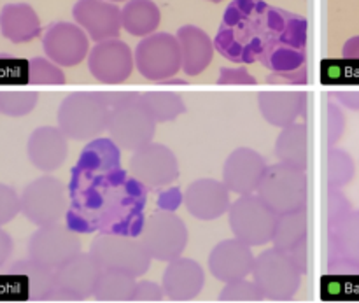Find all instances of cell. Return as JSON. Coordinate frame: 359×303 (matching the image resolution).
Masks as SVG:
<instances>
[{
  "label": "cell",
  "mask_w": 359,
  "mask_h": 303,
  "mask_svg": "<svg viewBox=\"0 0 359 303\" xmlns=\"http://www.w3.org/2000/svg\"><path fill=\"white\" fill-rule=\"evenodd\" d=\"M277 214L256 195H242L228 209L233 237L249 248L265 245L272 241Z\"/></svg>",
  "instance_id": "9c48e42d"
},
{
  "label": "cell",
  "mask_w": 359,
  "mask_h": 303,
  "mask_svg": "<svg viewBox=\"0 0 359 303\" xmlns=\"http://www.w3.org/2000/svg\"><path fill=\"white\" fill-rule=\"evenodd\" d=\"M20 214V195L11 186L0 182V227L11 223Z\"/></svg>",
  "instance_id": "74e56055"
},
{
  "label": "cell",
  "mask_w": 359,
  "mask_h": 303,
  "mask_svg": "<svg viewBox=\"0 0 359 303\" xmlns=\"http://www.w3.org/2000/svg\"><path fill=\"white\" fill-rule=\"evenodd\" d=\"M107 2H112V4H118V2H125V0H107Z\"/></svg>",
  "instance_id": "681fc988"
},
{
  "label": "cell",
  "mask_w": 359,
  "mask_h": 303,
  "mask_svg": "<svg viewBox=\"0 0 359 303\" xmlns=\"http://www.w3.org/2000/svg\"><path fill=\"white\" fill-rule=\"evenodd\" d=\"M209 2H214V4H219V2H223V0H209Z\"/></svg>",
  "instance_id": "f907efd6"
},
{
  "label": "cell",
  "mask_w": 359,
  "mask_h": 303,
  "mask_svg": "<svg viewBox=\"0 0 359 303\" xmlns=\"http://www.w3.org/2000/svg\"><path fill=\"white\" fill-rule=\"evenodd\" d=\"M102 95L109 104V139H112V142L119 149L135 151L153 142L156 121L144 107L139 93L135 91L104 93L102 91Z\"/></svg>",
  "instance_id": "3957f363"
},
{
  "label": "cell",
  "mask_w": 359,
  "mask_h": 303,
  "mask_svg": "<svg viewBox=\"0 0 359 303\" xmlns=\"http://www.w3.org/2000/svg\"><path fill=\"white\" fill-rule=\"evenodd\" d=\"M330 274H359V210L330 228Z\"/></svg>",
  "instance_id": "2e32d148"
},
{
  "label": "cell",
  "mask_w": 359,
  "mask_h": 303,
  "mask_svg": "<svg viewBox=\"0 0 359 303\" xmlns=\"http://www.w3.org/2000/svg\"><path fill=\"white\" fill-rule=\"evenodd\" d=\"M205 274L203 269L189 258H175L168 262L161 279L165 297L174 302L195 300L203 290Z\"/></svg>",
  "instance_id": "603a6c76"
},
{
  "label": "cell",
  "mask_w": 359,
  "mask_h": 303,
  "mask_svg": "<svg viewBox=\"0 0 359 303\" xmlns=\"http://www.w3.org/2000/svg\"><path fill=\"white\" fill-rule=\"evenodd\" d=\"M7 274L27 277L28 300L44 302L55 291V270L28 260H20L7 267Z\"/></svg>",
  "instance_id": "f546056e"
},
{
  "label": "cell",
  "mask_w": 359,
  "mask_h": 303,
  "mask_svg": "<svg viewBox=\"0 0 359 303\" xmlns=\"http://www.w3.org/2000/svg\"><path fill=\"white\" fill-rule=\"evenodd\" d=\"M265 300L263 291L256 286L255 281L238 279L233 283H226L221 290L219 302H262Z\"/></svg>",
  "instance_id": "8d00e7d4"
},
{
  "label": "cell",
  "mask_w": 359,
  "mask_h": 303,
  "mask_svg": "<svg viewBox=\"0 0 359 303\" xmlns=\"http://www.w3.org/2000/svg\"><path fill=\"white\" fill-rule=\"evenodd\" d=\"M28 83L39 86H62L65 84V74L62 67L49 58L35 56L28 62Z\"/></svg>",
  "instance_id": "d590c367"
},
{
  "label": "cell",
  "mask_w": 359,
  "mask_h": 303,
  "mask_svg": "<svg viewBox=\"0 0 359 303\" xmlns=\"http://www.w3.org/2000/svg\"><path fill=\"white\" fill-rule=\"evenodd\" d=\"M137 279L116 270H102L93 290L98 302H132Z\"/></svg>",
  "instance_id": "d6a6232c"
},
{
  "label": "cell",
  "mask_w": 359,
  "mask_h": 303,
  "mask_svg": "<svg viewBox=\"0 0 359 303\" xmlns=\"http://www.w3.org/2000/svg\"><path fill=\"white\" fill-rule=\"evenodd\" d=\"M217 84H223V86H228V84H238V86H255L256 77L249 74L248 69L244 67H223L219 69V76H217Z\"/></svg>",
  "instance_id": "60d3db41"
},
{
  "label": "cell",
  "mask_w": 359,
  "mask_h": 303,
  "mask_svg": "<svg viewBox=\"0 0 359 303\" xmlns=\"http://www.w3.org/2000/svg\"><path fill=\"white\" fill-rule=\"evenodd\" d=\"M276 158L279 163L305 170L309 163V130L305 123H293L280 130L276 140Z\"/></svg>",
  "instance_id": "83f0119b"
},
{
  "label": "cell",
  "mask_w": 359,
  "mask_h": 303,
  "mask_svg": "<svg viewBox=\"0 0 359 303\" xmlns=\"http://www.w3.org/2000/svg\"><path fill=\"white\" fill-rule=\"evenodd\" d=\"M88 252L102 270H116L135 279L144 276L151 265V256L140 244L139 237L98 234L91 241Z\"/></svg>",
  "instance_id": "8992f818"
},
{
  "label": "cell",
  "mask_w": 359,
  "mask_h": 303,
  "mask_svg": "<svg viewBox=\"0 0 359 303\" xmlns=\"http://www.w3.org/2000/svg\"><path fill=\"white\" fill-rule=\"evenodd\" d=\"M100 265L90 252H79L72 260L55 270V288L72 295L83 302L93 297V290L100 277Z\"/></svg>",
  "instance_id": "44dd1931"
},
{
  "label": "cell",
  "mask_w": 359,
  "mask_h": 303,
  "mask_svg": "<svg viewBox=\"0 0 359 303\" xmlns=\"http://www.w3.org/2000/svg\"><path fill=\"white\" fill-rule=\"evenodd\" d=\"M165 298L163 288L153 281H140L135 284L132 302H161Z\"/></svg>",
  "instance_id": "b9f144b4"
},
{
  "label": "cell",
  "mask_w": 359,
  "mask_h": 303,
  "mask_svg": "<svg viewBox=\"0 0 359 303\" xmlns=\"http://www.w3.org/2000/svg\"><path fill=\"white\" fill-rule=\"evenodd\" d=\"M266 168V161L251 147H237L226 158L223 167V184L230 193L252 195Z\"/></svg>",
  "instance_id": "ac0fdd59"
},
{
  "label": "cell",
  "mask_w": 359,
  "mask_h": 303,
  "mask_svg": "<svg viewBox=\"0 0 359 303\" xmlns=\"http://www.w3.org/2000/svg\"><path fill=\"white\" fill-rule=\"evenodd\" d=\"M326 109H328V146L335 147L346 132V116L335 102H328Z\"/></svg>",
  "instance_id": "ab89813d"
},
{
  "label": "cell",
  "mask_w": 359,
  "mask_h": 303,
  "mask_svg": "<svg viewBox=\"0 0 359 303\" xmlns=\"http://www.w3.org/2000/svg\"><path fill=\"white\" fill-rule=\"evenodd\" d=\"M160 7L153 0H126L121 9V27L133 37H147L160 27Z\"/></svg>",
  "instance_id": "f1b7e54d"
},
{
  "label": "cell",
  "mask_w": 359,
  "mask_h": 303,
  "mask_svg": "<svg viewBox=\"0 0 359 303\" xmlns=\"http://www.w3.org/2000/svg\"><path fill=\"white\" fill-rule=\"evenodd\" d=\"M58 126H39L28 137V160L35 168L51 174L58 170L69 156V142Z\"/></svg>",
  "instance_id": "7402d4cb"
},
{
  "label": "cell",
  "mask_w": 359,
  "mask_h": 303,
  "mask_svg": "<svg viewBox=\"0 0 359 303\" xmlns=\"http://www.w3.org/2000/svg\"><path fill=\"white\" fill-rule=\"evenodd\" d=\"M342 55L346 60H359V35L349 39V41L344 44Z\"/></svg>",
  "instance_id": "c3c4849f"
},
{
  "label": "cell",
  "mask_w": 359,
  "mask_h": 303,
  "mask_svg": "<svg viewBox=\"0 0 359 303\" xmlns=\"http://www.w3.org/2000/svg\"><path fill=\"white\" fill-rule=\"evenodd\" d=\"M332 97L344 107L351 111H359V90H339L333 91Z\"/></svg>",
  "instance_id": "ee69618b"
},
{
  "label": "cell",
  "mask_w": 359,
  "mask_h": 303,
  "mask_svg": "<svg viewBox=\"0 0 359 303\" xmlns=\"http://www.w3.org/2000/svg\"><path fill=\"white\" fill-rule=\"evenodd\" d=\"M287 255H290L291 262L294 263V267H297V269L300 270L302 276H304V274L307 272V238H305L304 242H300L297 248L291 249Z\"/></svg>",
  "instance_id": "f6af8a7d"
},
{
  "label": "cell",
  "mask_w": 359,
  "mask_h": 303,
  "mask_svg": "<svg viewBox=\"0 0 359 303\" xmlns=\"http://www.w3.org/2000/svg\"><path fill=\"white\" fill-rule=\"evenodd\" d=\"M252 281L270 300H290L302 284L300 270L294 267L287 252L272 248L255 258Z\"/></svg>",
  "instance_id": "ba28073f"
},
{
  "label": "cell",
  "mask_w": 359,
  "mask_h": 303,
  "mask_svg": "<svg viewBox=\"0 0 359 303\" xmlns=\"http://www.w3.org/2000/svg\"><path fill=\"white\" fill-rule=\"evenodd\" d=\"M252 249L238 238H226L221 241L212 249L209 256V270L221 283H233V281L245 279L252 272L255 265Z\"/></svg>",
  "instance_id": "ffe728a7"
},
{
  "label": "cell",
  "mask_w": 359,
  "mask_h": 303,
  "mask_svg": "<svg viewBox=\"0 0 359 303\" xmlns=\"http://www.w3.org/2000/svg\"><path fill=\"white\" fill-rule=\"evenodd\" d=\"M139 241L151 260L168 263L181 258L188 244V228L175 213L158 210L144 221Z\"/></svg>",
  "instance_id": "52a82bcc"
},
{
  "label": "cell",
  "mask_w": 359,
  "mask_h": 303,
  "mask_svg": "<svg viewBox=\"0 0 359 303\" xmlns=\"http://www.w3.org/2000/svg\"><path fill=\"white\" fill-rule=\"evenodd\" d=\"M81 252V241L67 224L39 227L28 242V258L56 270Z\"/></svg>",
  "instance_id": "4fadbf2b"
},
{
  "label": "cell",
  "mask_w": 359,
  "mask_h": 303,
  "mask_svg": "<svg viewBox=\"0 0 359 303\" xmlns=\"http://www.w3.org/2000/svg\"><path fill=\"white\" fill-rule=\"evenodd\" d=\"M109 104L102 91H72L58 109V128L67 139L93 140L107 130Z\"/></svg>",
  "instance_id": "277c9868"
},
{
  "label": "cell",
  "mask_w": 359,
  "mask_h": 303,
  "mask_svg": "<svg viewBox=\"0 0 359 303\" xmlns=\"http://www.w3.org/2000/svg\"><path fill=\"white\" fill-rule=\"evenodd\" d=\"M118 168H121V149L112 142V139L97 137L84 146L72 174L102 175Z\"/></svg>",
  "instance_id": "484cf974"
},
{
  "label": "cell",
  "mask_w": 359,
  "mask_h": 303,
  "mask_svg": "<svg viewBox=\"0 0 359 303\" xmlns=\"http://www.w3.org/2000/svg\"><path fill=\"white\" fill-rule=\"evenodd\" d=\"M307 105V93L304 91L270 90L258 95V107L269 125L284 128L304 116Z\"/></svg>",
  "instance_id": "cb8c5ba5"
},
{
  "label": "cell",
  "mask_w": 359,
  "mask_h": 303,
  "mask_svg": "<svg viewBox=\"0 0 359 303\" xmlns=\"http://www.w3.org/2000/svg\"><path fill=\"white\" fill-rule=\"evenodd\" d=\"M214 42V49L230 62L259 60L276 74L294 72L305 65L307 21L263 0H235Z\"/></svg>",
  "instance_id": "6da1fadb"
},
{
  "label": "cell",
  "mask_w": 359,
  "mask_h": 303,
  "mask_svg": "<svg viewBox=\"0 0 359 303\" xmlns=\"http://www.w3.org/2000/svg\"><path fill=\"white\" fill-rule=\"evenodd\" d=\"M0 32L14 44L30 42L41 35V20L30 4H7L0 13Z\"/></svg>",
  "instance_id": "4316f807"
},
{
  "label": "cell",
  "mask_w": 359,
  "mask_h": 303,
  "mask_svg": "<svg viewBox=\"0 0 359 303\" xmlns=\"http://www.w3.org/2000/svg\"><path fill=\"white\" fill-rule=\"evenodd\" d=\"M184 206L193 217L200 221H214L228 213L230 191L216 179H198L186 188Z\"/></svg>",
  "instance_id": "d6986e66"
},
{
  "label": "cell",
  "mask_w": 359,
  "mask_h": 303,
  "mask_svg": "<svg viewBox=\"0 0 359 303\" xmlns=\"http://www.w3.org/2000/svg\"><path fill=\"white\" fill-rule=\"evenodd\" d=\"M77 27L93 41L118 39L121 32V9L107 0H77L72 7Z\"/></svg>",
  "instance_id": "e0dca14e"
},
{
  "label": "cell",
  "mask_w": 359,
  "mask_h": 303,
  "mask_svg": "<svg viewBox=\"0 0 359 303\" xmlns=\"http://www.w3.org/2000/svg\"><path fill=\"white\" fill-rule=\"evenodd\" d=\"M182 196H181V191L179 189H170V191L163 193L160 198V209L161 210H170V213H174L175 207L181 203Z\"/></svg>",
  "instance_id": "bcb514c9"
},
{
  "label": "cell",
  "mask_w": 359,
  "mask_h": 303,
  "mask_svg": "<svg viewBox=\"0 0 359 303\" xmlns=\"http://www.w3.org/2000/svg\"><path fill=\"white\" fill-rule=\"evenodd\" d=\"M175 39L181 49V70L189 77L200 76L214 58L212 39L195 25H184L179 28Z\"/></svg>",
  "instance_id": "d4e9b609"
},
{
  "label": "cell",
  "mask_w": 359,
  "mask_h": 303,
  "mask_svg": "<svg viewBox=\"0 0 359 303\" xmlns=\"http://www.w3.org/2000/svg\"><path fill=\"white\" fill-rule=\"evenodd\" d=\"M55 303H77V302H55Z\"/></svg>",
  "instance_id": "816d5d0a"
},
{
  "label": "cell",
  "mask_w": 359,
  "mask_h": 303,
  "mask_svg": "<svg viewBox=\"0 0 359 303\" xmlns=\"http://www.w3.org/2000/svg\"><path fill=\"white\" fill-rule=\"evenodd\" d=\"M307 209L280 214V216H277L276 228H273L270 242L279 251L290 252L291 249L297 248L300 242L307 238Z\"/></svg>",
  "instance_id": "4dcf8cb0"
},
{
  "label": "cell",
  "mask_w": 359,
  "mask_h": 303,
  "mask_svg": "<svg viewBox=\"0 0 359 303\" xmlns=\"http://www.w3.org/2000/svg\"><path fill=\"white\" fill-rule=\"evenodd\" d=\"M65 223L74 234L139 237L144 227L147 189L118 168L102 175H70Z\"/></svg>",
  "instance_id": "7a4b0ae2"
},
{
  "label": "cell",
  "mask_w": 359,
  "mask_h": 303,
  "mask_svg": "<svg viewBox=\"0 0 359 303\" xmlns=\"http://www.w3.org/2000/svg\"><path fill=\"white\" fill-rule=\"evenodd\" d=\"M139 97L144 107L151 114V118L156 121V125L158 123L174 121L175 118H179V116L186 112L184 100L175 91L151 90L142 91V93H139Z\"/></svg>",
  "instance_id": "1f68e13d"
},
{
  "label": "cell",
  "mask_w": 359,
  "mask_h": 303,
  "mask_svg": "<svg viewBox=\"0 0 359 303\" xmlns=\"http://www.w3.org/2000/svg\"><path fill=\"white\" fill-rule=\"evenodd\" d=\"M42 49L58 67H76L90 53V37L76 23L56 21L46 28Z\"/></svg>",
  "instance_id": "9a60e30c"
},
{
  "label": "cell",
  "mask_w": 359,
  "mask_h": 303,
  "mask_svg": "<svg viewBox=\"0 0 359 303\" xmlns=\"http://www.w3.org/2000/svg\"><path fill=\"white\" fill-rule=\"evenodd\" d=\"M255 193L277 216L307 209V174L283 163L266 165Z\"/></svg>",
  "instance_id": "5b68a950"
},
{
  "label": "cell",
  "mask_w": 359,
  "mask_h": 303,
  "mask_svg": "<svg viewBox=\"0 0 359 303\" xmlns=\"http://www.w3.org/2000/svg\"><path fill=\"white\" fill-rule=\"evenodd\" d=\"M20 213L35 227L60 223L67 213L65 184L53 175L34 179L20 195Z\"/></svg>",
  "instance_id": "8fae6325"
},
{
  "label": "cell",
  "mask_w": 359,
  "mask_h": 303,
  "mask_svg": "<svg viewBox=\"0 0 359 303\" xmlns=\"http://www.w3.org/2000/svg\"><path fill=\"white\" fill-rule=\"evenodd\" d=\"M356 172L353 156L347 151L330 147L328 151V167H326V179H328V189H342L349 184Z\"/></svg>",
  "instance_id": "836d02e7"
},
{
  "label": "cell",
  "mask_w": 359,
  "mask_h": 303,
  "mask_svg": "<svg viewBox=\"0 0 359 303\" xmlns=\"http://www.w3.org/2000/svg\"><path fill=\"white\" fill-rule=\"evenodd\" d=\"M39 102V93L28 90H0V114L21 118L30 114Z\"/></svg>",
  "instance_id": "e575fe53"
},
{
  "label": "cell",
  "mask_w": 359,
  "mask_h": 303,
  "mask_svg": "<svg viewBox=\"0 0 359 303\" xmlns=\"http://www.w3.org/2000/svg\"><path fill=\"white\" fill-rule=\"evenodd\" d=\"M11 255H13V238L0 227V267L6 265Z\"/></svg>",
  "instance_id": "7dc6e473"
},
{
  "label": "cell",
  "mask_w": 359,
  "mask_h": 303,
  "mask_svg": "<svg viewBox=\"0 0 359 303\" xmlns=\"http://www.w3.org/2000/svg\"><path fill=\"white\" fill-rule=\"evenodd\" d=\"M351 210L353 207L342 189H328V228L335 227Z\"/></svg>",
  "instance_id": "f35d334b"
},
{
  "label": "cell",
  "mask_w": 359,
  "mask_h": 303,
  "mask_svg": "<svg viewBox=\"0 0 359 303\" xmlns=\"http://www.w3.org/2000/svg\"><path fill=\"white\" fill-rule=\"evenodd\" d=\"M130 175L146 189L167 188L179 177V161L170 147L149 142L133 151Z\"/></svg>",
  "instance_id": "7c38bea8"
},
{
  "label": "cell",
  "mask_w": 359,
  "mask_h": 303,
  "mask_svg": "<svg viewBox=\"0 0 359 303\" xmlns=\"http://www.w3.org/2000/svg\"><path fill=\"white\" fill-rule=\"evenodd\" d=\"M133 65L139 74L153 83L172 79L181 70V49L175 35L154 32L137 44Z\"/></svg>",
  "instance_id": "30bf717a"
},
{
  "label": "cell",
  "mask_w": 359,
  "mask_h": 303,
  "mask_svg": "<svg viewBox=\"0 0 359 303\" xmlns=\"http://www.w3.org/2000/svg\"><path fill=\"white\" fill-rule=\"evenodd\" d=\"M86 58L91 76L104 84L125 83L135 69L132 49L119 39L97 42Z\"/></svg>",
  "instance_id": "5bb4252c"
},
{
  "label": "cell",
  "mask_w": 359,
  "mask_h": 303,
  "mask_svg": "<svg viewBox=\"0 0 359 303\" xmlns=\"http://www.w3.org/2000/svg\"><path fill=\"white\" fill-rule=\"evenodd\" d=\"M270 83H283V84H305L307 83V69L302 67L300 70L286 74H273L269 77Z\"/></svg>",
  "instance_id": "7bdbcfd3"
}]
</instances>
